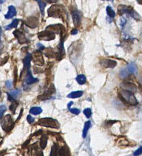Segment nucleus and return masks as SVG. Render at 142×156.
<instances>
[{"label": "nucleus", "instance_id": "nucleus-41", "mask_svg": "<svg viewBox=\"0 0 142 156\" xmlns=\"http://www.w3.org/2000/svg\"><path fill=\"white\" fill-rule=\"evenodd\" d=\"M6 86L8 88H10L11 87V86H12V83H11V82H10V81H8V82H6Z\"/></svg>", "mask_w": 142, "mask_h": 156}, {"label": "nucleus", "instance_id": "nucleus-35", "mask_svg": "<svg viewBox=\"0 0 142 156\" xmlns=\"http://www.w3.org/2000/svg\"><path fill=\"white\" fill-rule=\"evenodd\" d=\"M6 110V107L5 105H0V119L2 118L4 113Z\"/></svg>", "mask_w": 142, "mask_h": 156}, {"label": "nucleus", "instance_id": "nucleus-13", "mask_svg": "<svg viewBox=\"0 0 142 156\" xmlns=\"http://www.w3.org/2000/svg\"><path fill=\"white\" fill-rule=\"evenodd\" d=\"M24 24L32 28H34L37 27L39 25V20L35 17L28 18L26 21H24Z\"/></svg>", "mask_w": 142, "mask_h": 156}, {"label": "nucleus", "instance_id": "nucleus-40", "mask_svg": "<svg viewBox=\"0 0 142 156\" xmlns=\"http://www.w3.org/2000/svg\"><path fill=\"white\" fill-rule=\"evenodd\" d=\"M8 59H9V56H6V57H5V58H3V61L1 62L2 63L1 64V65L4 64L5 63H6L7 62V61H8Z\"/></svg>", "mask_w": 142, "mask_h": 156}, {"label": "nucleus", "instance_id": "nucleus-33", "mask_svg": "<svg viewBox=\"0 0 142 156\" xmlns=\"http://www.w3.org/2000/svg\"><path fill=\"white\" fill-rule=\"evenodd\" d=\"M83 114L86 116V118H89L91 117L92 115L91 109L90 108H86L83 110Z\"/></svg>", "mask_w": 142, "mask_h": 156}, {"label": "nucleus", "instance_id": "nucleus-39", "mask_svg": "<svg viewBox=\"0 0 142 156\" xmlns=\"http://www.w3.org/2000/svg\"><path fill=\"white\" fill-rule=\"evenodd\" d=\"M27 121L29 123L32 124V123L34 122V119L33 117H32L30 115H28L27 116Z\"/></svg>", "mask_w": 142, "mask_h": 156}, {"label": "nucleus", "instance_id": "nucleus-18", "mask_svg": "<svg viewBox=\"0 0 142 156\" xmlns=\"http://www.w3.org/2000/svg\"><path fill=\"white\" fill-rule=\"evenodd\" d=\"M31 55L30 54H27V55H26V58H24V69H23V71H24V70L27 71V72L28 71L30 70V60H31Z\"/></svg>", "mask_w": 142, "mask_h": 156}, {"label": "nucleus", "instance_id": "nucleus-11", "mask_svg": "<svg viewBox=\"0 0 142 156\" xmlns=\"http://www.w3.org/2000/svg\"><path fill=\"white\" fill-rule=\"evenodd\" d=\"M37 82H39V79L33 77L32 73H30V70L28 71L26 73V77L24 79V85L27 86L29 85H31L32 84L35 83Z\"/></svg>", "mask_w": 142, "mask_h": 156}, {"label": "nucleus", "instance_id": "nucleus-17", "mask_svg": "<svg viewBox=\"0 0 142 156\" xmlns=\"http://www.w3.org/2000/svg\"><path fill=\"white\" fill-rule=\"evenodd\" d=\"M29 153L31 155H36V156H43V153L39 149L38 146L36 144H33V145L30 146L29 149Z\"/></svg>", "mask_w": 142, "mask_h": 156}, {"label": "nucleus", "instance_id": "nucleus-3", "mask_svg": "<svg viewBox=\"0 0 142 156\" xmlns=\"http://www.w3.org/2000/svg\"><path fill=\"white\" fill-rule=\"evenodd\" d=\"M118 13L119 15H122L123 14H126L129 15L132 18L136 20H139L141 19V16L134 10V9L132 6L125 5H120L118 7Z\"/></svg>", "mask_w": 142, "mask_h": 156}, {"label": "nucleus", "instance_id": "nucleus-53", "mask_svg": "<svg viewBox=\"0 0 142 156\" xmlns=\"http://www.w3.org/2000/svg\"><path fill=\"white\" fill-rule=\"evenodd\" d=\"M53 2H55V1H54V0H52Z\"/></svg>", "mask_w": 142, "mask_h": 156}, {"label": "nucleus", "instance_id": "nucleus-43", "mask_svg": "<svg viewBox=\"0 0 142 156\" xmlns=\"http://www.w3.org/2000/svg\"><path fill=\"white\" fill-rule=\"evenodd\" d=\"M38 46H39V48L40 49V51H42V50H43L45 49V47L41 44H38Z\"/></svg>", "mask_w": 142, "mask_h": 156}, {"label": "nucleus", "instance_id": "nucleus-8", "mask_svg": "<svg viewBox=\"0 0 142 156\" xmlns=\"http://www.w3.org/2000/svg\"><path fill=\"white\" fill-rule=\"evenodd\" d=\"M32 60L34 64L39 66H43L44 64L45 61L42 55V54L40 51H35L32 53L31 55Z\"/></svg>", "mask_w": 142, "mask_h": 156}, {"label": "nucleus", "instance_id": "nucleus-5", "mask_svg": "<svg viewBox=\"0 0 142 156\" xmlns=\"http://www.w3.org/2000/svg\"><path fill=\"white\" fill-rule=\"evenodd\" d=\"M1 125L2 130L5 132H9L13 129L15 123L11 116L10 114H7L4 116Z\"/></svg>", "mask_w": 142, "mask_h": 156}, {"label": "nucleus", "instance_id": "nucleus-15", "mask_svg": "<svg viewBox=\"0 0 142 156\" xmlns=\"http://www.w3.org/2000/svg\"><path fill=\"white\" fill-rule=\"evenodd\" d=\"M121 87L123 89L128 90L131 92H136L137 88L135 84L130 82H123L121 84Z\"/></svg>", "mask_w": 142, "mask_h": 156}, {"label": "nucleus", "instance_id": "nucleus-48", "mask_svg": "<svg viewBox=\"0 0 142 156\" xmlns=\"http://www.w3.org/2000/svg\"><path fill=\"white\" fill-rule=\"evenodd\" d=\"M137 2L139 4L142 5V0H137Z\"/></svg>", "mask_w": 142, "mask_h": 156}, {"label": "nucleus", "instance_id": "nucleus-45", "mask_svg": "<svg viewBox=\"0 0 142 156\" xmlns=\"http://www.w3.org/2000/svg\"><path fill=\"white\" fill-rule=\"evenodd\" d=\"M41 132H42V130H39V131H37V132H36V133H34L33 136L39 135L41 134Z\"/></svg>", "mask_w": 142, "mask_h": 156}, {"label": "nucleus", "instance_id": "nucleus-12", "mask_svg": "<svg viewBox=\"0 0 142 156\" xmlns=\"http://www.w3.org/2000/svg\"><path fill=\"white\" fill-rule=\"evenodd\" d=\"M99 63L101 67L104 68H114L117 65L116 61L109 59H103Z\"/></svg>", "mask_w": 142, "mask_h": 156}, {"label": "nucleus", "instance_id": "nucleus-51", "mask_svg": "<svg viewBox=\"0 0 142 156\" xmlns=\"http://www.w3.org/2000/svg\"><path fill=\"white\" fill-rule=\"evenodd\" d=\"M2 141H1V143H0V146H1V144H2Z\"/></svg>", "mask_w": 142, "mask_h": 156}, {"label": "nucleus", "instance_id": "nucleus-44", "mask_svg": "<svg viewBox=\"0 0 142 156\" xmlns=\"http://www.w3.org/2000/svg\"><path fill=\"white\" fill-rule=\"evenodd\" d=\"M30 143V140H28V141H27L26 142H25L23 144V146H22V147L23 148H26L27 146H28V144Z\"/></svg>", "mask_w": 142, "mask_h": 156}, {"label": "nucleus", "instance_id": "nucleus-49", "mask_svg": "<svg viewBox=\"0 0 142 156\" xmlns=\"http://www.w3.org/2000/svg\"><path fill=\"white\" fill-rule=\"evenodd\" d=\"M6 0H0V3H3L6 2Z\"/></svg>", "mask_w": 142, "mask_h": 156}, {"label": "nucleus", "instance_id": "nucleus-37", "mask_svg": "<svg viewBox=\"0 0 142 156\" xmlns=\"http://www.w3.org/2000/svg\"><path fill=\"white\" fill-rule=\"evenodd\" d=\"M70 111L72 113L75 115H79L80 113V110L78 109L74 108V109H69Z\"/></svg>", "mask_w": 142, "mask_h": 156}, {"label": "nucleus", "instance_id": "nucleus-19", "mask_svg": "<svg viewBox=\"0 0 142 156\" xmlns=\"http://www.w3.org/2000/svg\"><path fill=\"white\" fill-rule=\"evenodd\" d=\"M17 14V11L14 6H10L9 7V11L8 13L5 15V17L7 19H9L12 18H13L14 16H15Z\"/></svg>", "mask_w": 142, "mask_h": 156}, {"label": "nucleus", "instance_id": "nucleus-31", "mask_svg": "<svg viewBox=\"0 0 142 156\" xmlns=\"http://www.w3.org/2000/svg\"><path fill=\"white\" fill-rule=\"evenodd\" d=\"M129 73L128 72V70H125V69H122L121 71H120V77L122 78V79H124L126 77L128 76Z\"/></svg>", "mask_w": 142, "mask_h": 156}, {"label": "nucleus", "instance_id": "nucleus-7", "mask_svg": "<svg viewBox=\"0 0 142 156\" xmlns=\"http://www.w3.org/2000/svg\"><path fill=\"white\" fill-rule=\"evenodd\" d=\"M38 38L40 40L50 41L55 39V35L52 32L45 30L43 31L40 32L38 33Z\"/></svg>", "mask_w": 142, "mask_h": 156}, {"label": "nucleus", "instance_id": "nucleus-30", "mask_svg": "<svg viewBox=\"0 0 142 156\" xmlns=\"http://www.w3.org/2000/svg\"><path fill=\"white\" fill-rule=\"evenodd\" d=\"M18 106V103L16 100H15L14 101H12V104L10 105V110L14 114H15Z\"/></svg>", "mask_w": 142, "mask_h": 156}, {"label": "nucleus", "instance_id": "nucleus-26", "mask_svg": "<svg viewBox=\"0 0 142 156\" xmlns=\"http://www.w3.org/2000/svg\"><path fill=\"white\" fill-rule=\"evenodd\" d=\"M76 80L78 82V83L80 85H83L85 84L86 82V76L83 75V74H80L79 75L77 78H76Z\"/></svg>", "mask_w": 142, "mask_h": 156}, {"label": "nucleus", "instance_id": "nucleus-25", "mask_svg": "<svg viewBox=\"0 0 142 156\" xmlns=\"http://www.w3.org/2000/svg\"><path fill=\"white\" fill-rule=\"evenodd\" d=\"M59 151V146L57 144H54L51 148L50 156H57L58 155H59V154H58Z\"/></svg>", "mask_w": 142, "mask_h": 156}, {"label": "nucleus", "instance_id": "nucleus-28", "mask_svg": "<svg viewBox=\"0 0 142 156\" xmlns=\"http://www.w3.org/2000/svg\"><path fill=\"white\" fill-rule=\"evenodd\" d=\"M30 112L32 114L37 115L40 114L42 112V109L40 107H33L30 109Z\"/></svg>", "mask_w": 142, "mask_h": 156}, {"label": "nucleus", "instance_id": "nucleus-34", "mask_svg": "<svg viewBox=\"0 0 142 156\" xmlns=\"http://www.w3.org/2000/svg\"><path fill=\"white\" fill-rule=\"evenodd\" d=\"M14 85L15 87L16 86V84L17 83V78H18V69L17 67L15 66L14 68Z\"/></svg>", "mask_w": 142, "mask_h": 156}, {"label": "nucleus", "instance_id": "nucleus-16", "mask_svg": "<svg viewBox=\"0 0 142 156\" xmlns=\"http://www.w3.org/2000/svg\"><path fill=\"white\" fill-rule=\"evenodd\" d=\"M63 40H64V38H62L61 40V42L59 43L58 46V52L57 53V59L58 61H60L61 59H63L64 56L65 55V51H64V48L63 46Z\"/></svg>", "mask_w": 142, "mask_h": 156}, {"label": "nucleus", "instance_id": "nucleus-1", "mask_svg": "<svg viewBox=\"0 0 142 156\" xmlns=\"http://www.w3.org/2000/svg\"><path fill=\"white\" fill-rule=\"evenodd\" d=\"M48 14L49 17L61 18L63 21H64V19H67V12L65 8L61 5H52L48 9Z\"/></svg>", "mask_w": 142, "mask_h": 156}, {"label": "nucleus", "instance_id": "nucleus-21", "mask_svg": "<svg viewBox=\"0 0 142 156\" xmlns=\"http://www.w3.org/2000/svg\"><path fill=\"white\" fill-rule=\"evenodd\" d=\"M128 71L129 73L136 74L138 73V68L134 63H130L128 65Z\"/></svg>", "mask_w": 142, "mask_h": 156}, {"label": "nucleus", "instance_id": "nucleus-54", "mask_svg": "<svg viewBox=\"0 0 142 156\" xmlns=\"http://www.w3.org/2000/svg\"><path fill=\"white\" fill-rule=\"evenodd\" d=\"M103 1H104V0H103Z\"/></svg>", "mask_w": 142, "mask_h": 156}, {"label": "nucleus", "instance_id": "nucleus-4", "mask_svg": "<svg viewBox=\"0 0 142 156\" xmlns=\"http://www.w3.org/2000/svg\"><path fill=\"white\" fill-rule=\"evenodd\" d=\"M37 124L41 126L50 127L51 128H56L58 129L60 127V125L58 122L51 118H44L40 119Z\"/></svg>", "mask_w": 142, "mask_h": 156}, {"label": "nucleus", "instance_id": "nucleus-24", "mask_svg": "<svg viewBox=\"0 0 142 156\" xmlns=\"http://www.w3.org/2000/svg\"><path fill=\"white\" fill-rule=\"evenodd\" d=\"M48 143V137L47 136L42 135L40 139V146L41 148L42 149H44L46 146H47Z\"/></svg>", "mask_w": 142, "mask_h": 156}, {"label": "nucleus", "instance_id": "nucleus-22", "mask_svg": "<svg viewBox=\"0 0 142 156\" xmlns=\"http://www.w3.org/2000/svg\"><path fill=\"white\" fill-rule=\"evenodd\" d=\"M90 126H91V122L90 121H87L85 122V123L84 125L83 130V132H82V137L83 138H85L86 137L88 130L90 128Z\"/></svg>", "mask_w": 142, "mask_h": 156}, {"label": "nucleus", "instance_id": "nucleus-20", "mask_svg": "<svg viewBox=\"0 0 142 156\" xmlns=\"http://www.w3.org/2000/svg\"><path fill=\"white\" fill-rule=\"evenodd\" d=\"M59 155L60 156H71V153L69 148L66 146H62L59 149Z\"/></svg>", "mask_w": 142, "mask_h": 156}, {"label": "nucleus", "instance_id": "nucleus-52", "mask_svg": "<svg viewBox=\"0 0 142 156\" xmlns=\"http://www.w3.org/2000/svg\"><path fill=\"white\" fill-rule=\"evenodd\" d=\"M1 91H0V96H1Z\"/></svg>", "mask_w": 142, "mask_h": 156}, {"label": "nucleus", "instance_id": "nucleus-23", "mask_svg": "<svg viewBox=\"0 0 142 156\" xmlns=\"http://www.w3.org/2000/svg\"><path fill=\"white\" fill-rule=\"evenodd\" d=\"M83 94V92L81 91H75L71 92V94H69L67 97L68 98H79L81 97Z\"/></svg>", "mask_w": 142, "mask_h": 156}, {"label": "nucleus", "instance_id": "nucleus-38", "mask_svg": "<svg viewBox=\"0 0 142 156\" xmlns=\"http://www.w3.org/2000/svg\"><path fill=\"white\" fill-rule=\"evenodd\" d=\"M142 153V146L140 147L138 149H137L134 153V156H138Z\"/></svg>", "mask_w": 142, "mask_h": 156}, {"label": "nucleus", "instance_id": "nucleus-29", "mask_svg": "<svg viewBox=\"0 0 142 156\" xmlns=\"http://www.w3.org/2000/svg\"><path fill=\"white\" fill-rule=\"evenodd\" d=\"M106 11H107V15L111 17V18H113L115 15H116V13L114 11V10L112 9L111 7L110 6H107V8H106Z\"/></svg>", "mask_w": 142, "mask_h": 156}, {"label": "nucleus", "instance_id": "nucleus-47", "mask_svg": "<svg viewBox=\"0 0 142 156\" xmlns=\"http://www.w3.org/2000/svg\"><path fill=\"white\" fill-rule=\"evenodd\" d=\"M73 102L71 101V102H70L69 104H68V108H69V109L70 108L71 105H73Z\"/></svg>", "mask_w": 142, "mask_h": 156}, {"label": "nucleus", "instance_id": "nucleus-6", "mask_svg": "<svg viewBox=\"0 0 142 156\" xmlns=\"http://www.w3.org/2000/svg\"><path fill=\"white\" fill-rule=\"evenodd\" d=\"M46 30L52 32L54 33H57L60 34L61 38H64V33L65 32L64 27H63V26H62L61 24H60L50 25L49 26H48L46 28Z\"/></svg>", "mask_w": 142, "mask_h": 156}, {"label": "nucleus", "instance_id": "nucleus-14", "mask_svg": "<svg viewBox=\"0 0 142 156\" xmlns=\"http://www.w3.org/2000/svg\"><path fill=\"white\" fill-rule=\"evenodd\" d=\"M15 37L18 39V41L20 44H24L27 42V38L25 35L19 30H15L13 32Z\"/></svg>", "mask_w": 142, "mask_h": 156}, {"label": "nucleus", "instance_id": "nucleus-50", "mask_svg": "<svg viewBox=\"0 0 142 156\" xmlns=\"http://www.w3.org/2000/svg\"><path fill=\"white\" fill-rule=\"evenodd\" d=\"M2 45L1 42H0V52H1V50H2Z\"/></svg>", "mask_w": 142, "mask_h": 156}, {"label": "nucleus", "instance_id": "nucleus-36", "mask_svg": "<svg viewBox=\"0 0 142 156\" xmlns=\"http://www.w3.org/2000/svg\"><path fill=\"white\" fill-rule=\"evenodd\" d=\"M10 94L14 97H18L20 94H21V91L19 89H16L14 91H12Z\"/></svg>", "mask_w": 142, "mask_h": 156}, {"label": "nucleus", "instance_id": "nucleus-10", "mask_svg": "<svg viewBox=\"0 0 142 156\" xmlns=\"http://www.w3.org/2000/svg\"><path fill=\"white\" fill-rule=\"evenodd\" d=\"M55 92V88L54 84H51L49 89L42 95L39 96L38 98L40 100H48L51 98V96Z\"/></svg>", "mask_w": 142, "mask_h": 156}, {"label": "nucleus", "instance_id": "nucleus-27", "mask_svg": "<svg viewBox=\"0 0 142 156\" xmlns=\"http://www.w3.org/2000/svg\"><path fill=\"white\" fill-rule=\"evenodd\" d=\"M19 22V19H14V21H12V23H11L10 24L8 25V26H7L5 27V29H6V30H10L12 29V28H16V27H17Z\"/></svg>", "mask_w": 142, "mask_h": 156}, {"label": "nucleus", "instance_id": "nucleus-9", "mask_svg": "<svg viewBox=\"0 0 142 156\" xmlns=\"http://www.w3.org/2000/svg\"><path fill=\"white\" fill-rule=\"evenodd\" d=\"M72 17L74 26L76 27H79L81 23L82 15L81 12L77 10H74L72 11Z\"/></svg>", "mask_w": 142, "mask_h": 156}, {"label": "nucleus", "instance_id": "nucleus-42", "mask_svg": "<svg viewBox=\"0 0 142 156\" xmlns=\"http://www.w3.org/2000/svg\"><path fill=\"white\" fill-rule=\"evenodd\" d=\"M77 32H78V31H77V29H73V30L71 31V33L72 35H76V34L77 33Z\"/></svg>", "mask_w": 142, "mask_h": 156}, {"label": "nucleus", "instance_id": "nucleus-46", "mask_svg": "<svg viewBox=\"0 0 142 156\" xmlns=\"http://www.w3.org/2000/svg\"><path fill=\"white\" fill-rule=\"evenodd\" d=\"M23 109H21V111H20V115H19V117H18V120H17V121H18V120H19V119H20V118H21L20 116H21V115H22V113H23Z\"/></svg>", "mask_w": 142, "mask_h": 156}, {"label": "nucleus", "instance_id": "nucleus-32", "mask_svg": "<svg viewBox=\"0 0 142 156\" xmlns=\"http://www.w3.org/2000/svg\"><path fill=\"white\" fill-rule=\"evenodd\" d=\"M45 54L46 57H49V58H51V57H54V51L51 49H50V48H48L46 51L45 52Z\"/></svg>", "mask_w": 142, "mask_h": 156}, {"label": "nucleus", "instance_id": "nucleus-2", "mask_svg": "<svg viewBox=\"0 0 142 156\" xmlns=\"http://www.w3.org/2000/svg\"><path fill=\"white\" fill-rule=\"evenodd\" d=\"M119 97L124 103L126 104L131 105H136L138 104L136 97L131 91L122 89L120 92Z\"/></svg>", "mask_w": 142, "mask_h": 156}]
</instances>
